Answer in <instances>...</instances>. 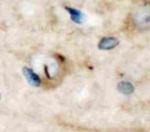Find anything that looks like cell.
Returning a JSON list of instances; mask_svg holds the SVG:
<instances>
[{
    "instance_id": "1",
    "label": "cell",
    "mask_w": 150,
    "mask_h": 132,
    "mask_svg": "<svg viewBox=\"0 0 150 132\" xmlns=\"http://www.w3.org/2000/svg\"><path fill=\"white\" fill-rule=\"evenodd\" d=\"M119 90H120L122 93L128 94V93H131L132 91H133V86H132L129 83H121V84L119 85Z\"/></svg>"
},
{
    "instance_id": "2",
    "label": "cell",
    "mask_w": 150,
    "mask_h": 132,
    "mask_svg": "<svg viewBox=\"0 0 150 132\" xmlns=\"http://www.w3.org/2000/svg\"><path fill=\"white\" fill-rule=\"evenodd\" d=\"M24 71H25V74H28V76H29L28 79L30 80L31 84H34V85H38V84H39V79H38L37 76L35 75L33 71H30V70H28V69H25Z\"/></svg>"
},
{
    "instance_id": "3",
    "label": "cell",
    "mask_w": 150,
    "mask_h": 132,
    "mask_svg": "<svg viewBox=\"0 0 150 132\" xmlns=\"http://www.w3.org/2000/svg\"><path fill=\"white\" fill-rule=\"evenodd\" d=\"M112 40L113 39H103L99 46H100L102 48H104V50H106V48H108V50H109V48H112L113 46L117 44V43H112V44H111Z\"/></svg>"
}]
</instances>
